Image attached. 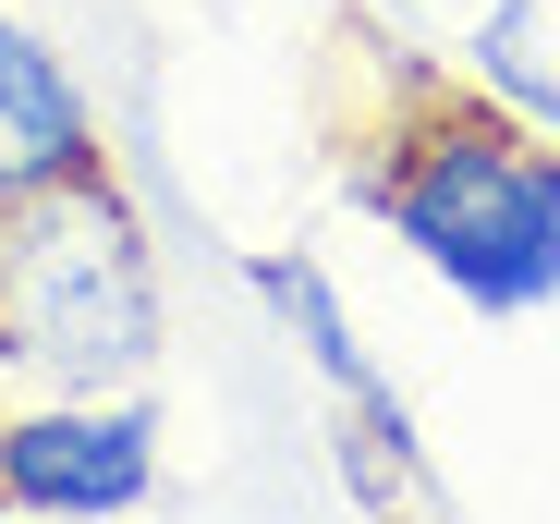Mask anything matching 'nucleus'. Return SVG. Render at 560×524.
<instances>
[{
	"mask_svg": "<svg viewBox=\"0 0 560 524\" xmlns=\"http://www.w3.org/2000/svg\"><path fill=\"white\" fill-rule=\"evenodd\" d=\"M98 159H110V147H98V110H85L73 61H61L37 25L0 13V208H13V196H49V184H73V171H98Z\"/></svg>",
	"mask_w": 560,
	"mask_h": 524,
	"instance_id": "nucleus-4",
	"label": "nucleus"
},
{
	"mask_svg": "<svg viewBox=\"0 0 560 524\" xmlns=\"http://www.w3.org/2000/svg\"><path fill=\"white\" fill-rule=\"evenodd\" d=\"M159 341H171L159 244H147V208L110 184V159L0 208V379L25 403L147 391Z\"/></svg>",
	"mask_w": 560,
	"mask_h": 524,
	"instance_id": "nucleus-2",
	"label": "nucleus"
},
{
	"mask_svg": "<svg viewBox=\"0 0 560 524\" xmlns=\"http://www.w3.org/2000/svg\"><path fill=\"white\" fill-rule=\"evenodd\" d=\"M476 85L500 110H524L536 135H560V73L536 49V0H488V25H476Z\"/></svg>",
	"mask_w": 560,
	"mask_h": 524,
	"instance_id": "nucleus-6",
	"label": "nucleus"
},
{
	"mask_svg": "<svg viewBox=\"0 0 560 524\" xmlns=\"http://www.w3.org/2000/svg\"><path fill=\"white\" fill-rule=\"evenodd\" d=\"M256 305L280 317V329H293L305 341V366L353 403V427H365V440H378L390 452V476H415V415H402V391L378 379V366H365V341H353V317H341V293H329V269H317V256H256Z\"/></svg>",
	"mask_w": 560,
	"mask_h": 524,
	"instance_id": "nucleus-5",
	"label": "nucleus"
},
{
	"mask_svg": "<svg viewBox=\"0 0 560 524\" xmlns=\"http://www.w3.org/2000/svg\"><path fill=\"white\" fill-rule=\"evenodd\" d=\"M365 208L476 317H536L560 293V135L488 85H427L365 159Z\"/></svg>",
	"mask_w": 560,
	"mask_h": 524,
	"instance_id": "nucleus-1",
	"label": "nucleus"
},
{
	"mask_svg": "<svg viewBox=\"0 0 560 524\" xmlns=\"http://www.w3.org/2000/svg\"><path fill=\"white\" fill-rule=\"evenodd\" d=\"M147 500H159V403L147 391L0 403V512H25V524H122Z\"/></svg>",
	"mask_w": 560,
	"mask_h": 524,
	"instance_id": "nucleus-3",
	"label": "nucleus"
}]
</instances>
